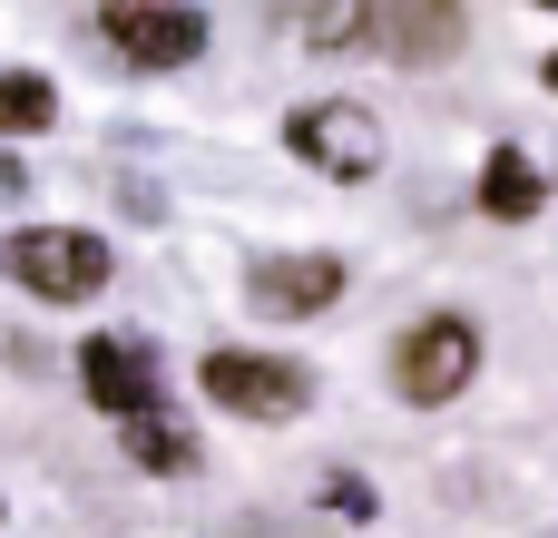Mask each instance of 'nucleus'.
I'll return each mask as SVG.
<instances>
[{
    "mask_svg": "<svg viewBox=\"0 0 558 538\" xmlns=\"http://www.w3.org/2000/svg\"><path fill=\"white\" fill-rule=\"evenodd\" d=\"M0 274L29 304H88V294H108V235H88V225H10Z\"/></svg>",
    "mask_w": 558,
    "mask_h": 538,
    "instance_id": "nucleus-1",
    "label": "nucleus"
},
{
    "mask_svg": "<svg viewBox=\"0 0 558 538\" xmlns=\"http://www.w3.org/2000/svg\"><path fill=\"white\" fill-rule=\"evenodd\" d=\"M196 392H206L216 412H245V421H294V412L314 402V363L255 353V343H216V353L196 363Z\"/></svg>",
    "mask_w": 558,
    "mask_h": 538,
    "instance_id": "nucleus-2",
    "label": "nucleus"
},
{
    "mask_svg": "<svg viewBox=\"0 0 558 538\" xmlns=\"http://www.w3.org/2000/svg\"><path fill=\"white\" fill-rule=\"evenodd\" d=\"M284 147H294L314 176H333V186H363V176H383V157H392V137H383V118H373L363 98H304V108L284 118Z\"/></svg>",
    "mask_w": 558,
    "mask_h": 538,
    "instance_id": "nucleus-3",
    "label": "nucleus"
},
{
    "mask_svg": "<svg viewBox=\"0 0 558 538\" xmlns=\"http://www.w3.org/2000/svg\"><path fill=\"white\" fill-rule=\"evenodd\" d=\"M471 372H481V323H471V314H422V323L392 343V392H402L412 412L461 402Z\"/></svg>",
    "mask_w": 558,
    "mask_h": 538,
    "instance_id": "nucleus-4",
    "label": "nucleus"
},
{
    "mask_svg": "<svg viewBox=\"0 0 558 538\" xmlns=\"http://www.w3.org/2000/svg\"><path fill=\"white\" fill-rule=\"evenodd\" d=\"M88 39L118 49L128 69H186L206 49V10H186V0H108L88 20Z\"/></svg>",
    "mask_w": 558,
    "mask_h": 538,
    "instance_id": "nucleus-5",
    "label": "nucleus"
},
{
    "mask_svg": "<svg viewBox=\"0 0 558 538\" xmlns=\"http://www.w3.org/2000/svg\"><path fill=\"white\" fill-rule=\"evenodd\" d=\"M69 363H78V392H88L98 412H118L128 431H137V421H157V402H167V372L147 363V343H128V333H88Z\"/></svg>",
    "mask_w": 558,
    "mask_h": 538,
    "instance_id": "nucleus-6",
    "label": "nucleus"
},
{
    "mask_svg": "<svg viewBox=\"0 0 558 538\" xmlns=\"http://www.w3.org/2000/svg\"><path fill=\"white\" fill-rule=\"evenodd\" d=\"M343 255H255L245 265V314L265 323H304V314H333L343 304Z\"/></svg>",
    "mask_w": 558,
    "mask_h": 538,
    "instance_id": "nucleus-7",
    "label": "nucleus"
},
{
    "mask_svg": "<svg viewBox=\"0 0 558 538\" xmlns=\"http://www.w3.org/2000/svg\"><path fill=\"white\" fill-rule=\"evenodd\" d=\"M461 39H471V10H451V0H402V10H373V49H383V59H402V69H441Z\"/></svg>",
    "mask_w": 558,
    "mask_h": 538,
    "instance_id": "nucleus-8",
    "label": "nucleus"
},
{
    "mask_svg": "<svg viewBox=\"0 0 558 538\" xmlns=\"http://www.w3.org/2000/svg\"><path fill=\"white\" fill-rule=\"evenodd\" d=\"M549 206V186H539V167L520 157V147H490V167H481V216H500V225H520V216H539Z\"/></svg>",
    "mask_w": 558,
    "mask_h": 538,
    "instance_id": "nucleus-9",
    "label": "nucleus"
},
{
    "mask_svg": "<svg viewBox=\"0 0 558 538\" xmlns=\"http://www.w3.org/2000/svg\"><path fill=\"white\" fill-rule=\"evenodd\" d=\"M59 127V88L39 69H0V137H39Z\"/></svg>",
    "mask_w": 558,
    "mask_h": 538,
    "instance_id": "nucleus-10",
    "label": "nucleus"
},
{
    "mask_svg": "<svg viewBox=\"0 0 558 538\" xmlns=\"http://www.w3.org/2000/svg\"><path fill=\"white\" fill-rule=\"evenodd\" d=\"M128 461L157 470V480H186L206 451H196V431H177V421H137V431H128Z\"/></svg>",
    "mask_w": 558,
    "mask_h": 538,
    "instance_id": "nucleus-11",
    "label": "nucleus"
},
{
    "mask_svg": "<svg viewBox=\"0 0 558 538\" xmlns=\"http://www.w3.org/2000/svg\"><path fill=\"white\" fill-rule=\"evenodd\" d=\"M314 49H353V39H373V10H353V0H333V10H304L294 20Z\"/></svg>",
    "mask_w": 558,
    "mask_h": 538,
    "instance_id": "nucleus-12",
    "label": "nucleus"
},
{
    "mask_svg": "<svg viewBox=\"0 0 558 538\" xmlns=\"http://www.w3.org/2000/svg\"><path fill=\"white\" fill-rule=\"evenodd\" d=\"M324 510H333V519H353V529H373V490H363L353 470H324Z\"/></svg>",
    "mask_w": 558,
    "mask_h": 538,
    "instance_id": "nucleus-13",
    "label": "nucleus"
},
{
    "mask_svg": "<svg viewBox=\"0 0 558 538\" xmlns=\"http://www.w3.org/2000/svg\"><path fill=\"white\" fill-rule=\"evenodd\" d=\"M29 196V167H20V147H0V206H20Z\"/></svg>",
    "mask_w": 558,
    "mask_h": 538,
    "instance_id": "nucleus-14",
    "label": "nucleus"
},
{
    "mask_svg": "<svg viewBox=\"0 0 558 538\" xmlns=\"http://www.w3.org/2000/svg\"><path fill=\"white\" fill-rule=\"evenodd\" d=\"M539 88H549V98H558V49H549V59H539Z\"/></svg>",
    "mask_w": 558,
    "mask_h": 538,
    "instance_id": "nucleus-15",
    "label": "nucleus"
}]
</instances>
